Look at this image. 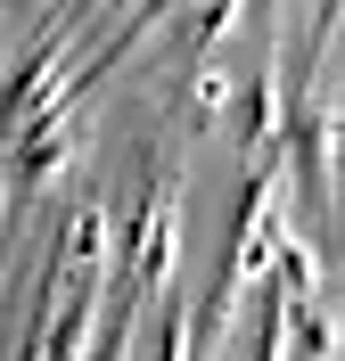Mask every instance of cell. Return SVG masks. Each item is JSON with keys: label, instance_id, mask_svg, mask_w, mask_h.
Masks as SVG:
<instances>
[{"label": "cell", "instance_id": "1", "mask_svg": "<svg viewBox=\"0 0 345 361\" xmlns=\"http://www.w3.org/2000/svg\"><path fill=\"white\" fill-rule=\"evenodd\" d=\"M83 320H91V295H74V304H66L58 337H49V361H74V345H83Z\"/></svg>", "mask_w": 345, "mask_h": 361}, {"label": "cell", "instance_id": "2", "mask_svg": "<svg viewBox=\"0 0 345 361\" xmlns=\"http://www.w3.org/2000/svg\"><path fill=\"white\" fill-rule=\"evenodd\" d=\"M222 99H230L222 74H198V90H189V107H198V115H189V123H214V107H222Z\"/></svg>", "mask_w": 345, "mask_h": 361}]
</instances>
